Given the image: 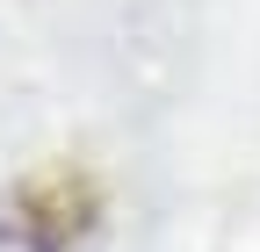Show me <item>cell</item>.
Segmentation results:
<instances>
[{
	"mask_svg": "<svg viewBox=\"0 0 260 252\" xmlns=\"http://www.w3.org/2000/svg\"><path fill=\"white\" fill-rule=\"evenodd\" d=\"M102 224V180L58 159L0 195V252H80Z\"/></svg>",
	"mask_w": 260,
	"mask_h": 252,
	"instance_id": "cell-1",
	"label": "cell"
}]
</instances>
